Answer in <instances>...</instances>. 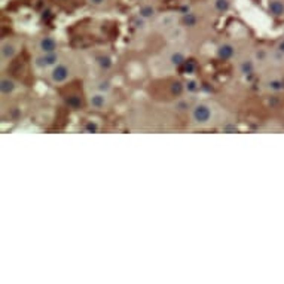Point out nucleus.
<instances>
[{"instance_id":"9b49d317","label":"nucleus","mask_w":284,"mask_h":284,"mask_svg":"<svg viewBox=\"0 0 284 284\" xmlns=\"http://www.w3.org/2000/svg\"><path fill=\"white\" fill-rule=\"evenodd\" d=\"M237 55V46L231 42H223L217 46V57L223 61H231Z\"/></svg>"},{"instance_id":"f8f14e48","label":"nucleus","mask_w":284,"mask_h":284,"mask_svg":"<svg viewBox=\"0 0 284 284\" xmlns=\"http://www.w3.org/2000/svg\"><path fill=\"white\" fill-rule=\"evenodd\" d=\"M268 12L274 18H284V0H268Z\"/></svg>"},{"instance_id":"9d476101","label":"nucleus","mask_w":284,"mask_h":284,"mask_svg":"<svg viewBox=\"0 0 284 284\" xmlns=\"http://www.w3.org/2000/svg\"><path fill=\"white\" fill-rule=\"evenodd\" d=\"M232 8V0H208V9L216 15H225Z\"/></svg>"},{"instance_id":"39448f33","label":"nucleus","mask_w":284,"mask_h":284,"mask_svg":"<svg viewBox=\"0 0 284 284\" xmlns=\"http://www.w3.org/2000/svg\"><path fill=\"white\" fill-rule=\"evenodd\" d=\"M88 104L94 110H106L112 104V97L109 92L94 89L92 92L88 94Z\"/></svg>"},{"instance_id":"0eeeda50","label":"nucleus","mask_w":284,"mask_h":284,"mask_svg":"<svg viewBox=\"0 0 284 284\" xmlns=\"http://www.w3.org/2000/svg\"><path fill=\"white\" fill-rule=\"evenodd\" d=\"M38 54H48V52H58V41L52 36H43L36 42Z\"/></svg>"},{"instance_id":"f03ea898","label":"nucleus","mask_w":284,"mask_h":284,"mask_svg":"<svg viewBox=\"0 0 284 284\" xmlns=\"http://www.w3.org/2000/svg\"><path fill=\"white\" fill-rule=\"evenodd\" d=\"M73 75H75V69H73L72 63H69L67 60H61L48 72V81L51 85L60 86V85L67 83L73 78Z\"/></svg>"},{"instance_id":"20e7f679","label":"nucleus","mask_w":284,"mask_h":284,"mask_svg":"<svg viewBox=\"0 0 284 284\" xmlns=\"http://www.w3.org/2000/svg\"><path fill=\"white\" fill-rule=\"evenodd\" d=\"M20 52V42L15 39H3L0 43V60L2 64L11 63Z\"/></svg>"},{"instance_id":"dca6fc26","label":"nucleus","mask_w":284,"mask_h":284,"mask_svg":"<svg viewBox=\"0 0 284 284\" xmlns=\"http://www.w3.org/2000/svg\"><path fill=\"white\" fill-rule=\"evenodd\" d=\"M94 89H97V91H103V92H110V89H112V85H110V82H109V81H104V79H101V81L95 82V86H94Z\"/></svg>"},{"instance_id":"a211bd4d","label":"nucleus","mask_w":284,"mask_h":284,"mask_svg":"<svg viewBox=\"0 0 284 284\" xmlns=\"http://www.w3.org/2000/svg\"><path fill=\"white\" fill-rule=\"evenodd\" d=\"M274 48H275V49H278V51H281V52L284 54V39L277 41V42H275V45H274Z\"/></svg>"},{"instance_id":"423d86ee","label":"nucleus","mask_w":284,"mask_h":284,"mask_svg":"<svg viewBox=\"0 0 284 284\" xmlns=\"http://www.w3.org/2000/svg\"><path fill=\"white\" fill-rule=\"evenodd\" d=\"M262 85L266 91L272 94H278L284 91V78L280 75H266L262 79Z\"/></svg>"},{"instance_id":"f3484780","label":"nucleus","mask_w":284,"mask_h":284,"mask_svg":"<svg viewBox=\"0 0 284 284\" xmlns=\"http://www.w3.org/2000/svg\"><path fill=\"white\" fill-rule=\"evenodd\" d=\"M86 3L92 8H103L109 3V0H86Z\"/></svg>"},{"instance_id":"2eb2a0df","label":"nucleus","mask_w":284,"mask_h":284,"mask_svg":"<svg viewBox=\"0 0 284 284\" xmlns=\"http://www.w3.org/2000/svg\"><path fill=\"white\" fill-rule=\"evenodd\" d=\"M164 33L167 35V38H168L170 41L177 42V41H180V39L185 36V29H183V27H180V26H174V27L168 29V30H167V32H164Z\"/></svg>"},{"instance_id":"ddd939ff","label":"nucleus","mask_w":284,"mask_h":284,"mask_svg":"<svg viewBox=\"0 0 284 284\" xmlns=\"http://www.w3.org/2000/svg\"><path fill=\"white\" fill-rule=\"evenodd\" d=\"M186 60V54L180 49V48H174L167 54V63L173 67H177L180 64H183Z\"/></svg>"},{"instance_id":"f257e3e1","label":"nucleus","mask_w":284,"mask_h":284,"mask_svg":"<svg viewBox=\"0 0 284 284\" xmlns=\"http://www.w3.org/2000/svg\"><path fill=\"white\" fill-rule=\"evenodd\" d=\"M222 107L213 101H198L191 107V122L195 126L205 128L220 122Z\"/></svg>"},{"instance_id":"4468645a","label":"nucleus","mask_w":284,"mask_h":284,"mask_svg":"<svg viewBox=\"0 0 284 284\" xmlns=\"http://www.w3.org/2000/svg\"><path fill=\"white\" fill-rule=\"evenodd\" d=\"M157 24L160 26V29H161L162 32H167L168 29L177 26V18H176L173 14H165L164 17H158Z\"/></svg>"},{"instance_id":"7ed1b4c3","label":"nucleus","mask_w":284,"mask_h":284,"mask_svg":"<svg viewBox=\"0 0 284 284\" xmlns=\"http://www.w3.org/2000/svg\"><path fill=\"white\" fill-rule=\"evenodd\" d=\"M61 61L58 52H48V54H38L33 58V67L39 72H49L57 63Z\"/></svg>"},{"instance_id":"1a4fd4ad","label":"nucleus","mask_w":284,"mask_h":284,"mask_svg":"<svg viewBox=\"0 0 284 284\" xmlns=\"http://www.w3.org/2000/svg\"><path fill=\"white\" fill-rule=\"evenodd\" d=\"M18 89V82L15 79H12L11 76H2L0 79V92H2L3 97H11L17 92Z\"/></svg>"},{"instance_id":"6e6552de","label":"nucleus","mask_w":284,"mask_h":284,"mask_svg":"<svg viewBox=\"0 0 284 284\" xmlns=\"http://www.w3.org/2000/svg\"><path fill=\"white\" fill-rule=\"evenodd\" d=\"M137 17L143 21H151L158 18V8L155 3L152 2H146L143 5H140L138 11H137Z\"/></svg>"}]
</instances>
